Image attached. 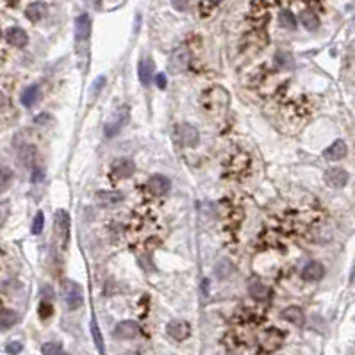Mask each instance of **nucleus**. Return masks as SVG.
<instances>
[{"label":"nucleus","mask_w":355,"mask_h":355,"mask_svg":"<svg viewBox=\"0 0 355 355\" xmlns=\"http://www.w3.org/2000/svg\"><path fill=\"white\" fill-rule=\"evenodd\" d=\"M229 102H231V95L221 86H212L202 93V107L211 114H219L227 111Z\"/></svg>","instance_id":"f257e3e1"},{"label":"nucleus","mask_w":355,"mask_h":355,"mask_svg":"<svg viewBox=\"0 0 355 355\" xmlns=\"http://www.w3.org/2000/svg\"><path fill=\"white\" fill-rule=\"evenodd\" d=\"M61 296H63V302L68 310L79 309L84 302L82 287L77 282H73V280H63V284H61Z\"/></svg>","instance_id":"f03ea898"},{"label":"nucleus","mask_w":355,"mask_h":355,"mask_svg":"<svg viewBox=\"0 0 355 355\" xmlns=\"http://www.w3.org/2000/svg\"><path fill=\"white\" fill-rule=\"evenodd\" d=\"M173 138L179 145L182 147H197L198 141H200V134H198L197 127H193L189 123H179L177 127L173 128Z\"/></svg>","instance_id":"7ed1b4c3"},{"label":"nucleus","mask_w":355,"mask_h":355,"mask_svg":"<svg viewBox=\"0 0 355 355\" xmlns=\"http://www.w3.org/2000/svg\"><path fill=\"white\" fill-rule=\"evenodd\" d=\"M54 227H56V236L59 238L61 245L66 246L70 239V214L64 209L56 211L54 216Z\"/></svg>","instance_id":"20e7f679"},{"label":"nucleus","mask_w":355,"mask_h":355,"mask_svg":"<svg viewBox=\"0 0 355 355\" xmlns=\"http://www.w3.org/2000/svg\"><path fill=\"white\" fill-rule=\"evenodd\" d=\"M282 341H284V336L279 329H268L262 332L261 336V344H259V351L262 353H272V351L279 350L282 346Z\"/></svg>","instance_id":"39448f33"},{"label":"nucleus","mask_w":355,"mask_h":355,"mask_svg":"<svg viewBox=\"0 0 355 355\" xmlns=\"http://www.w3.org/2000/svg\"><path fill=\"white\" fill-rule=\"evenodd\" d=\"M248 166H250V157L246 154H243V152H238V154H234L227 161L225 171H227L231 177H236V175L245 173V171L248 170Z\"/></svg>","instance_id":"423d86ee"},{"label":"nucleus","mask_w":355,"mask_h":355,"mask_svg":"<svg viewBox=\"0 0 355 355\" xmlns=\"http://www.w3.org/2000/svg\"><path fill=\"white\" fill-rule=\"evenodd\" d=\"M134 170H136V166H134L132 161L123 157L113 163V166H111V175H113L114 181H125V179L132 177Z\"/></svg>","instance_id":"0eeeda50"},{"label":"nucleus","mask_w":355,"mask_h":355,"mask_svg":"<svg viewBox=\"0 0 355 355\" xmlns=\"http://www.w3.org/2000/svg\"><path fill=\"white\" fill-rule=\"evenodd\" d=\"M166 332L171 339L186 341L189 336H191V327H189V323L184 320H171L166 327Z\"/></svg>","instance_id":"6e6552de"},{"label":"nucleus","mask_w":355,"mask_h":355,"mask_svg":"<svg viewBox=\"0 0 355 355\" xmlns=\"http://www.w3.org/2000/svg\"><path fill=\"white\" fill-rule=\"evenodd\" d=\"M147 188H148V191H150L152 195H155V197H163V195H166V193L170 191L171 182H170V179H168L166 175L157 173V175H152V177L148 179Z\"/></svg>","instance_id":"1a4fd4ad"},{"label":"nucleus","mask_w":355,"mask_h":355,"mask_svg":"<svg viewBox=\"0 0 355 355\" xmlns=\"http://www.w3.org/2000/svg\"><path fill=\"white\" fill-rule=\"evenodd\" d=\"M348 182V173L343 168H330L325 171V184L332 189H341L344 188Z\"/></svg>","instance_id":"9d476101"},{"label":"nucleus","mask_w":355,"mask_h":355,"mask_svg":"<svg viewBox=\"0 0 355 355\" xmlns=\"http://www.w3.org/2000/svg\"><path fill=\"white\" fill-rule=\"evenodd\" d=\"M140 334V325H138L136 321H130V320H125V321H120L114 329V337L116 339H132Z\"/></svg>","instance_id":"9b49d317"},{"label":"nucleus","mask_w":355,"mask_h":355,"mask_svg":"<svg viewBox=\"0 0 355 355\" xmlns=\"http://www.w3.org/2000/svg\"><path fill=\"white\" fill-rule=\"evenodd\" d=\"M323 275H325V266L318 261H310L302 270V279L305 282H318V280L323 279Z\"/></svg>","instance_id":"f8f14e48"},{"label":"nucleus","mask_w":355,"mask_h":355,"mask_svg":"<svg viewBox=\"0 0 355 355\" xmlns=\"http://www.w3.org/2000/svg\"><path fill=\"white\" fill-rule=\"evenodd\" d=\"M6 41H8L9 45L16 47V49H23V47L29 43V36H27V32L22 27H11V29H8V32H6Z\"/></svg>","instance_id":"ddd939ff"},{"label":"nucleus","mask_w":355,"mask_h":355,"mask_svg":"<svg viewBox=\"0 0 355 355\" xmlns=\"http://www.w3.org/2000/svg\"><path fill=\"white\" fill-rule=\"evenodd\" d=\"M91 34V18L82 13L75 18V39L77 41H86Z\"/></svg>","instance_id":"4468645a"},{"label":"nucleus","mask_w":355,"mask_h":355,"mask_svg":"<svg viewBox=\"0 0 355 355\" xmlns=\"http://www.w3.org/2000/svg\"><path fill=\"white\" fill-rule=\"evenodd\" d=\"M116 116L118 118H114L113 121L106 123V127H104V132H106L107 138H113L114 134H118V132H120V128L127 123V121H128V109H127V107H123V109H121Z\"/></svg>","instance_id":"2eb2a0df"},{"label":"nucleus","mask_w":355,"mask_h":355,"mask_svg":"<svg viewBox=\"0 0 355 355\" xmlns=\"http://www.w3.org/2000/svg\"><path fill=\"white\" fill-rule=\"evenodd\" d=\"M348 148H346V143H344L343 140H337L334 141L330 147H327L325 150H323V157L327 159V161H341V159L346 155Z\"/></svg>","instance_id":"dca6fc26"},{"label":"nucleus","mask_w":355,"mask_h":355,"mask_svg":"<svg viewBox=\"0 0 355 355\" xmlns=\"http://www.w3.org/2000/svg\"><path fill=\"white\" fill-rule=\"evenodd\" d=\"M47 13H49V8H47L45 2H32V4H29L25 9V16L32 23L41 22V20L47 16Z\"/></svg>","instance_id":"f3484780"},{"label":"nucleus","mask_w":355,"mask_h":355,"mask_svg":"<svg viewBox=\"0 0 355 355\" xmlns=\"http://www.w3.org/2000/svg\"><path fill=\"white\" fill-rule=\"evenodd\" d=\"M280 318H282V320H286V321H289V323H293V325H296V327H302L303 321H305L303 310L300 309V307H296V305L286 307V309L280 313Z\"/></svg>","instance_id":"a211bd4d"},{"label":"nucleus","mask_w":355,"mask_h":355,"mask_svg":"<svg viewBox=\"0 0 355 355\" xmlns=\"http://www.w3.org/2000/svg\"><path fill=\"white\" fill-rule=\"evenodd\" d=\"M123 200V195L118 191H99L97 193V202L104 207H113Z\"/></svg>","instance_id":"6ab92c4d"},{"label":"nucleus","mask_w":355,"mask_h":355,"mask_svg":"<svg viewBox=\"0 0 355 355\" xmlns=\"http://www.w3.org/2000/svg\"><path fill=\"white\" fill-rule=\"evenodd\" d=\"M39 95H41V91H39V86H36V84H32V86L25 87L22 93V97H20V102H22L23 107H32L38 104L39 100Z\"/></svg>","instance_id":"aec40b11"},{"label":"nucleus","mask_w":355,"mask_h":355,"mask_svg":"<svg viewBox=\"0 0 355 355\" xmlns=\"http://www.w3.org/2000/svg\"><path fill=\"white\" fill-rule=\"evenodd\" d=\"M138 73H140V80L143 86H148L152 82V75H154V61L150 57L140 61V66H138Z\"/></svg>","instance_id":"412c9836"},{"label":"nucleus","mask_w":355,"mask_h":355,"mask_svg":"<svg viewBox=\"0 0 355 355\" xmlns=\"http://www.w3.org/2000/svg\"><path fill=\"white\" fill-rule=\"evenodd\" d=\"M248 293H250V296H252L253 300H257V302H264V300H268L270 296H272V289H270L268 286H264V284H261V282H252V284H250Z\"/></svg>","instance_id":"4be33fe9"},{"label":"nucleus","mask_w":355,"mask_h":355,"mask_svg":"<svg viewBox=\"0 0 355 355\" xmlns=\"http://www.w3.org/2000/svg\"><path fill=\"white\" fill-rule=\"evenodd\" d=\"M20 316L13 309H2L0 310V330H9L18 323Z\"/></svg>","instance_id":"5701e85b"},{"label":"nucleus","mask_w":355,"mask_h":355,"mask_svg":"<svg viewBox=\"0 0 355 355\" xmlns=\"http://www.w3.org/2000/svg\"><path fill=\"white\" fill-rule=\"evenodd\" d=\"M300 22H302V25L305 27L307 30H316L318 27H320V18H318L316 13L310 11V9H303V11L300 13Z\"/></svg>","instance_id":"b1692460"},{"label":"nucleus","mask_w":355,"mask_h":355,"mask_svg":"<svg viewBox=\"0 0 355 355\" xmlns=\"http://www.w3.org/2000/svg\"><path fill=\"white\" fill-rule=\"evenodd\" d=\"M13 181H15V173H13L11 168H8V166L0 168V193H4L6 189H9Z\"/></svg>","instance_id":"393cba45"},{"label":"nucleus","mask_w":355,"mask_h":355,"mask_svg":"<svg viewBox=\"0 0 355 355\" xmlns=\"http://www.w3.org/2000/svg\"><path fill=\"white\" fill-rule=\"evenodd\" d=\"M223 0H202L200 2V16L202 18H209L214 11V8L218 4H221Z\"/></svg>","instance_id":"a878e982"},{"label":"nucleus","mask_w":355,"mask_h":355,"mask_svg":"<svg viewBox=\"0 0 355 355\" xmlns=\"http://www.w3.org/2000/svg\"><path fill=\"white\" fill-rule=\"evenodd\" d=\"M91 334H93V341L97 344V350L102 353L104 351V339H102V334H100V329H99V323L95 318H91Z\"/></svg>","instance_id":"bb28decb"},{"label":"nucleus","mask_w":355,"mask_h":355,"mask_svg":"<svg viewBox=\"0 0 355 355\" xmlns=\"http://www.w3.org/2000/svg\"><path fill=\"white\" fill-rule=\"evenodd\" d=\"M279 20H280V25H282L284 29H289V30L296 29V20H295V16H293L291 11H282L279 16Z\"/></svg>","instance_id":"cd10ccee"},{"label":"nucleus","mask_w":355,"mask_h":355,"mask_svg":"<svg viewBox=\"0 0 355 355\" xmlns=\"http://www.w3.org/2000/svg\"><path fill=\"white\" fill-rule=\"evenodd\" d=\"M232 272H234V266H232L227 259H223V261H219L218 264H216V275H218L219 279H227Z\"/></svg>","instance_id":"c85d7f7f"},{"label":"nucleus","mask_w":355,"mask_h":355,"mask_svg":"<svg viewBox=\"0 0 355 355\" xmlns=\"http://www.w3.org/2000/svg\"><path fill=\"white\" fill-rule=\"evenodd\" d=\"M38 314L39 318H41L43 321L49 320L50 316L54 314V307H52V302L50 300H43L41 303H39V309H38Z\"/></svg>","instance_id":"c756f323"},{"label":"nucleus","mask_w":355,"mask_h":355,"mask_svg":"<svg viewBox=\"0 0 355 355\" xmlns=\"http://www.w3.org/2000/svg\"><path fill=\"white\" fill-rule=\"evenodd\" d=\"M43 225H45V216H43V212L39 211L38 214L34 216V219H32V227H30V231H32V234H34V236L41 234Z\"/></svg>","instance_id":"7c9ffc66"},{"label":"nucleus","mask_w":355,"mask_h":355,"mask_svg":"<svg viewBox=\"0 0 355 355\" xmlns=\"http://www.w3.org/2000/svg\"><path fill=\"white\" fill-rule=\"evenodd\" d=\"M63 351V344L61 343H45L41 346V353L45 355H57Z\"/></svg>","instance_id":"2f4dec72"},{"label":"nucleus","mask_w":355,"mask_h":355,"mask_svg":"<svg viewBox=\"0 0 355 355\" xmlns=\"http://www.w3.org/2000/svg\"><path fill=\"white\" fill-rule=\"evenodd\" d=\"M193 0H171V6H173V9H177V11L181 13H186L189 8H191Z\"/></svg>","instance_id":"473e14b6"},{"label":"nucleus","mask_w":355,"mask_h":355,"mask_svg":"<svg viewBox=\"0 0 355 355\" xmlns=\"http://www.w3.org/2000/svg\"><path fill=\"white\" fill-rule=\"evenodd\" d=\"M22 350H23V346L20 341H11V343L6 344V351H8V353H20Z\"/></svg>","instance_id":"72a5a7b5"},{"label":"nucleus","mask_w":355,"mask_h":355,"mask_svg":"<svg viewBox=\"0 0 355 355\" xmlns=\"http://www.w3.org/2000/svg\"><path fill=\"white\" fill-rule=\"evenodd\" d=\"M43 179H45V173H43V170L41 168H34V170H32V175H30V182H41Z\"/></svg>","instance_id":"f704fd0d"},{"label":"nucleus","mask_w":355,"mask_h":355,"mask_svg":"<svg viewBox=\"0 0 355 355\" xmlns=\"http://www.w3.org/2000/svg\"><path fill=\"white\" fill-rule=\"evenodd\" d=\"M8 214H9V202H2V204H0V225L6 221Z\"/></svg>","instance_id":"c9c22d12"},{"label":"nucleus","mask_w":355,"mask_h":355,"mask_svg":"<svg viewBox=\"0 0 355 355\" xmlns=\"http://www.w3.org/2000/svg\"><path fill=\"white\" fill-rule=\"evenodd\" d=\"M104 84H106V79H104V77H99V79L95 80V84H93V97H97V95L100 93V90H102Z\"/></svg>","instance_id":"e433bc0d"},{"label":"nucleus","mask_w":355,"mask_h":355,"mask_svg":"<svg viewBox=\"0 0 355 355\" xmlns=\"http://www.w3.org/2000/svg\"><path fill=\"white\" fill-rule=\"evenodd\" d=\"M155 84H157V87L164 90V87H166V84H168L166 75H164V73H157V75H155Z\"/></svg>","instance_id":"4c0bfd02"},{"label":"nucleus","mask_w":355,"mask_h":355,"mask_svg":"<svg viewBox=\"0 0 355 355\" xmlns=\"http://www.w3.org/2000/svg\"><path fill=\"white\" fill-rule=\"evenodd\" d=\"M8 107V97H6L2 91H0V111H4Z\"/></svg>","instance_id":"58836bf2"},{"label":"nucleus","mask_w":355,"mask_h":355,"mask_svg":"<svg viewBox=\"0 0 355 355\" xmlns=\"http://www.w3.org/2000/svg\"><path fill=\"white\" fill-rule=\"evenodd\" d=\"M45 121H50L49 114H39V116L36 118V123H45Z\"/></svg>","instance_id":"ea45409f"},{"label":"nucleus","mask_w":355,"mask_h":355,"mask_svg":"<svg viewBox=\"0 0 355 355\" xmlns=\"http://www.w3.org/2000/svg\"><path fill=\"white\" fill-rule=\"evenodd\" d=\"M86 4H90V6H93L95 9H100V0H84Z\"/></svg>","instance_id":"a19ab883"}]
</instances>
